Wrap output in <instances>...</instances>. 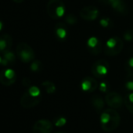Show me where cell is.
<instances>
[{
  "label": "cell",
  "instance_id": "1",
  "mask_svg": "<svg viewBox=\"0 0 133 133\" xmlns=\"http://www.w3.org/2000/svg\"><path fill=\"white\" fill-rule=\"evenodd\" d=\"M121 117L114 109H107L102 111L100 116V125L103 131L110 132L117 128Z\"/></svg>",
  "mask_w": 133,
  "mask_h": 133
},
{
  "label": "cell",
  "instance_id": "2",
  "mask_svg": "<svg viewBox=\"0 0 133 133\" xmlns=\"http://www.w3.org/2000/svg\"><path fill=\"white\" fill-rule=\"evenodd\" d=\"M47 13L54 20L60 19L65 14V5L62 0H49L47 4Z\"/></svg>",
  "mask_w": 133,
  "mask_h": 133
},
{
  "label": "cell",
  "instance_id": "3",
  "mask_svg": "<svg viewBox=\"0 0 133 133\" xmlns=\"http://www.w3.org/2000/svg\"><path fill=\"white\" fill-rule=\"evenodd\" d=\"M123 47V41L117 36H113L107 41L104 47V52L110 56H117L122 51Z\"/></svg>",
  "mask_w": 133,
  "mask_h": 133
},
{
  "label": "cell",
  "instance_id": "4",
  "mask_svg": "<svg viewBox=\"0 0 133 133\" xmlns=\"http://www.w3.org/2000/svg\"><path fill=\"white\" fill-rule=\"evenodd\" d=\"M17 57L24 63H30L35 59V53L33 49L25 42H21L17 45Z\"/></svg>",
  "mask_w": 133,
  "mask_h": 133
},
{
  "label": "cell",
  "instance_id": "5",
  "mask_svg": "<svg viewBox=\"0 0 133 133\" xmlns=\"http://www.w3.org/2000/svg\"><path fill=\"white\" fill-rule=\"evenodd\" d=\"M110 70L109 63L105 59H99L96 61L92 66V75L99 78H104L107 75Z\"/></svg>",
  "mask_w": 133,
  "mask_h": 133
},
{
  "label": "cell",
  "instance_id": "6",
  "mask_svg": "<svg viewBox=\"0 0 133 133\" xmlns=\"http://www.w3.org/2000/svg\"><path fill=\"white\" fill-rule=\"evenodd\" d=\"M41 100H42V95L35 96L29 92V91L28 90L22 95L20 100V103L22 107L29 109L37 106L41 102Z\"/></svg>",
  "mask_w": 133,
  "mask_h": 133
},
{
  "label": "cell",
  "instance_id": "7",
  "mask_svg": "<svg viewBox=\"0 0 133 133\" xmlns=\"http://www.w3.org/2000/svg\"><path fill=\"white\" fill-rule=\"evenodd\" d=\"M105 101L107 103V105L113 109L121 108L123 106V104L124 103L123 97L120 94H118L117 92H107V94L105 97Z\"/></svg>",
  "mask_w": 133,
  "mask_h": 133
},
{
  "label": "cell",
  "instance_id": "8",
  "mask_svg": "<svg viewBox=\"0 0 133 133\" xmlns=\"http://www.w3.org/2000/svg\"><path fill=\"white\" fill-rule=\"evenodd\" d=\"M52 131V124L46 119L37 121L32 128L33 133H51Z\"/></svg>",
  "mask_w": 133,
  "mask_h": 133
},
{
  "label": "cell",
  "instance_id": "9",
  "mask_svg": "<svg viewBox=\"0 0 133 133\" xmlns=\"http://www.w3.org/2000/svg\"><path fill=\"white\" fill-rule=\"evenodd\" d=\"M99 10H98L97 7L92 6H85L80 11L81 17L89 21H92L96 20L99 17Z\"/></svg>",
  "mask_w": 133,
  "mask_h": 133
},
{
  "label": "cell",
  "instance_id": "10",
  "mask_svg": "<svg viewBox=\"0 0 133 133\" xmlns=\"http://www.w3.org/2000/svg\"><path fill=\"white\" fill-rule=\"evenodd\" d=\"M17 80V75L12 69L3 70L0 72V83L5 86H10L14 84Z\"/></svg>",
  "mask_w": 133,
  "mask_h": 133
},
{
  "label": "cell",
  "instance_id": "11",
  "mask_svg": "<svg viewBox=\"0 0 133 133\" xmlns=\"http://www.w3.org/2000/svg\"><path fill=\"white\" fill-rule=\"evenodd\" d=\"M86 45L89 52L93 55H99L102 51V42L97 37H90L87 41Z\"/></svg>",
  "mask_w": 133,
  "mask_h": 133
},
{
  "label": "cell",
  "instance_id": "12",
  "mask_svg": "<svg viewBox=\"0 0 133 133\" xmlns=\"http://www.w3.org/2000/svg\"><path fill=\"white\" fill-rule=\"evenodd\" d=\"M98 86L97 81L92 77L84 78L81 83L82 90L85 92H92L98 88Z\"/></svg>",
  "mask_w": 133,
  "mask_h": 133
},
{
  "label": "cell",
  "instance_id": "13",
  "mask_svg": "<svg viewBox=\"0 0 133 133\" xmlns=\"http://www.w3.org/2000/svg\"><path fill=\"white\" fill-rule=\"evenodd\" d=\"M56 37L59 41H65L68 36V28L64 23L59 22L56 24L54 28Z\"/></svg>",
  "mask_w": 133,
  "mask_h": 133
},
{
  "label": "cell",
  "instance_id": "14",
  "mask_svg": "<svg viewBox=\"0 0 133 133\" xmlns=\"http://www.w3.org/2000/svg\"><path fill=\"white\" fill-rule=\"evenodd\" d=\"M13 45V38L8 34H3L0 36V52L10 51Z\"/></svg>",
  "mask_w": 133,
  "mask_h": 133
},
{
  "label": "cell",
  "instance_id": "15",
  "mask_svg": "<svg viewBox=\"0 0 133 133\" xmlns=\"http://www.w3.org/2000/svg\"><path fill=\"white\" fill-rule=\"evenodd\" d=\"M110 6L114 10L120 14L125 15L128 13V7L123 0H114L110 4Z\"/></svg>",
  "mask_w": 133,
  "mask_h": 133
},
{
  "label": "cell",
  "instance_id": "16",
  "mask_svg": "<svg viewBox=\"0 0 133 133\" xmlns=\"http://www.w3.org/2000/svg\"><path fill=\"white\" fill-rule=\"evenodd\" d=\"M91 103L97 113H102L105 106V102L100 96L99 95L93 96L91 99Z\"/></svg>",
  "mask_w": 133,
  "mask_h": 133
},
{
  "label": "cell",
  "instance_id": "17",
  "mask_svg": "<svg viewBox=\"0 0 133 133\" xmlns=\"http://www.w3.org/2000/svg\"><path fill=\"white\" fill-rule=\"evenodd\" d=\"M124 103L128 111L131 114H133V92H131L125 96L124 99Z\"/></svg>",
  "mask_w": 133,
  "mask_h": 133
},
{
  "label": "cell",
  "instance_id": "18",
  "mask_svg": "<svg viewBox=\"0 0 133 133\" xmlns=\"http://www.w3.org/2000/svg\"><path fill=\"white\" fill-rule=\"evenodd\" d=\"M15 59H16V56H15L14 53H13L10 50V51H7L3 53V58L2 59L1 63L3 65H8L10 63H14Z\"/></svg>",
  "mask_w": 133,
  "mask_h": 133
},
{
  "label": "cell",
  "instance_id": "19",
  "mask_svg": "<svg viewBox=\"0 0 133 133\" xmlns=\"http://www.w3.org/2000/svg\"><path fill=\"white\" fill-rule=\"evenodd\" d=\"M42 85L44 87V89H45L46 92L49 93V94H52L56 90V88L55 84L53 82H49V81L43 82L42 83Z\"/></svg>",
  "mask_w": 133,
  "mask_h": 133
},
{
  "label": "cell",
  "instance_id": "20",
  "mask_svg": "<svg viewBox=\"0 0 133 133\" xmlns=\"http://www.w3.org/2000/svg\"><path fill=\"white\" fill-rule=\"evenodd\" d=\"M125 88L128 91L133 92V72H128L125 79Z\"/></svg>",
  "mask_w": 133,
  "mask_h": 133
},
{
  "label": "cell",
  "instance_id": "21",
  "mask_svg": "<svg viewBox=\"0 0 133 133\" xmlns=\"http://www.w3.org/2000/svg\"><path fill=\"white\" fill-rule=\"evenodd\" d=\"M99 24L104 28H111L114 26V23L110 17H104L99 20Z\"/></svg>",
  "mask_w": 133,
  "mask_h": 133
},
{
  "label": "cell",
  "instance_id": "22",
  "mask_svg": "<svg viewBox=\"0 0 133 133\" xmlns=\"http://www.w3.org/2000/svg\"><path fill=\"white\" fill-rule=\"evenodd\" d=\"M42 69V63L40 60H34L31 64V70L34 72H38Z\"/></svg>",
  "mask_w": 133,
  "mask_h": 133
},
{
  "label": "cell",
  "instance_id": "23",
  "mask_svg": "<svg viewBox=\"0 0 133 133\" xmlns=\"http://www.w3.org/2000/svg\"><path fill=\"white\" fill-rule=\"evenodd\" d=\"M65 21L69 25H74L77 23L78 18L74 14H68L65 17Z\"/></svg>",
  "mask_w": 133,
  "mask_h": 133
},
{
  "label": "cell",
  "instance_id": "24",
  "mask_svg": "<svg viewBox=\"0 0 133 133\" xmlns=\"http://www.w3.org/2000/svg\"><path fill=\"white\" fill-rule=\"evenodd\" d=\"M124 39L128 42H133V29H128L123 34Z\"/></svg>",
  "mask_w": 133,
  "mask_h": 133
},
{
  "label": "cell",
  "instance_id": "25",
  "mask_svg": "<svg viewBox=\"0 0 133 133\" xmlns=\"http://www.w3.org/2000/svg\"><path fill=\"white\" fill-rule=\"evenodd\" d=\"M99 89L102 92L107 93V92H109V91L110 89V85L108 82L103 81L99 85Z\"/></svg>",
  "mask_w": 133,
  "mask_h": 133
},
{
  "label": "cell",
  "instance_id": "26",
  "mask_svg": "<svg viewBox=\"0 0 133 133\" xmlns=\"http://www.w3.org/2000/svg\"><path fill=\"white\" fill-rule=\"evenodd\" d=\"M125 68L127 72H133V57L128 59L125 63Z\"/></svg>",
  "mask_w": 133,
  "mask_h": 133
},
{
  "label": "cell",
  "instance_id": "27",
  "mask_svg": "<svg viewBox=\"0 0 133 133\" xmlns=\"http://www.w3.org/2000/svg\"><path fill=\"white\" fill-rule=\"evenodd\" d=\"M66 123V119L64 117H59L55 119L54 124L57 127H62Z\"/></svg>",
  "mask_w": 133,
  "mask_h": 133
},
{
  "label": "cell",
  "instance_id": "28",
  "mask_svg": "<svg viewBox=\"0 0 133 133\" xmlns=\"http://www.w3.org/2000/svg\"><path fill=\"white\" fill-rule=\"evenodd\" d=\"M22 84L24 85V86H29L30 84H31V81L28 78H24L23 80H22Z\"/></svg>",
  "mask_w": 133,
  "mask_h": 133
},
{
  "label": "cell",
  "instance_id": "29",
  "mask_svg": "<svg viewBox=\"0 0 133 133\" xmlns=\"http://www.w3.org/2000/svg\"><path fill=\"white\" fill-rule=\"evenodd\" d=\"M99 1L102 3H104L106 5H109L110 6V4L114 1V0H99Z\"/></svg>",
  "mask_w": 133,
  "mask_h": 133
},
{
  "label": "cell",
  "instance_id": "30",
  "mask_svg": "<svg viewBox=\"0 0 133 133\" xmlns=\"http://www.w3.org/2000/svg\"><path fill=\"white\" fill-rule=\"evenodd\" d=\"M14 1L15 3H23L24 1V0H14Z\"/></svg>",
  "mask_w": 133,
  "mask_h": 133
},
{
  "label": "cell",
  "instance_id": "31",
  "mask_svg": "<svg viewBox=\"0 0 133 133\" xmlns=\"http://www.w3.org/2000/svg\"><path fill=\"white\" fill-rule=\"evenodd\" d=\"M3 28V24L1 21H0V31H2Z\"/></svg>",
  "mask_w": 133,
  "mask_h": 133
},
{
  "label": "cell",
  "instance_id": "32",
  "mask_svg": "<svg viewBox=\"0 0 133 133\" xmlns=\"http://www.w3.org/2000/svg\"><path fill=\"white\" fill-rule=\"evenodd\" d=\"M1 62H2V58L0 57V63H1Z\"/></svg>",
  "mask_w": 133,
  "mask_h": 133
},
{
  "label": "cell",
  "instance_id": "33",
  "mask_svg": "<svg viewBox=\"0 0 133 133\" xmlns=\"http://www.w3.org/2000/svg\"><path fill=\"white\" fill-rule=\"evenodd\" d=\"M56 133H63V132H56Z\"/></svg>",
  "mask_w": 133,
  "mask_h": 133
}]
</instances>
